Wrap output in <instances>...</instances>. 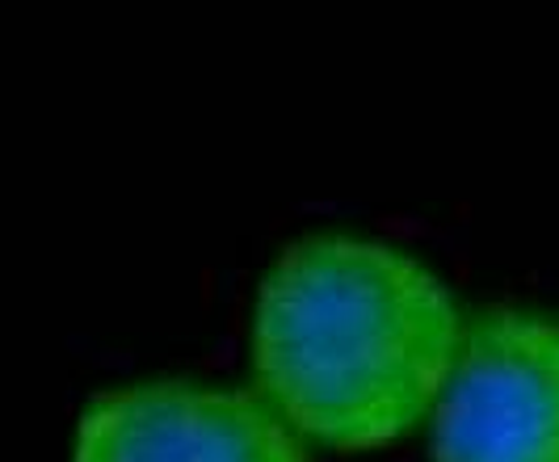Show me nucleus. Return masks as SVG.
<instances>
[{
	"label": "nucleus",
	"instance_id": "nucleus-1",
	"mask_svg": "<svg viewBox=\"0 0 559 462\" xmlns=\"http://www.w3.org/2000/svg\"><path fill=\"white\" fill-rule=\"evenodd\" d=\"M459 345L450 286L388 240L299 236L257 291V379L286 425L336 450L413 429L438 404Z\"/></svg>",
	"mask_w": 559,
	"mask_h": 462
},
{
	"label": "nucleus",
	"instance_id": "nucleus-3",
	"mask_svg": "<svg viewBox=\"0 0 559 462\" xmlns=\"http://www.w3.org/2000/svg\"><path fill=\"white\" fill-rule=\"evenodd\" d=\"M72 462H308V454L249 391L140 382L84 404Z\"/></svg>",
	"mask_w": 559,
	"mask_h": 462
},
{
	"label": "nucleus",
	"instance_id": "nucleus-2",
	"mask_svg": "<svg viewBox=\"0 0 559 462\" xmlns=\"http://www.w3.org/2000/svg\"><path fill=\"white\" fill-rule=\"evenodd\" d=\"M433 462H559V320L492 311L433 404Z\"/></svg>",
	"mask_w": 559,
	"mask_h": 462
}]
</instances>
